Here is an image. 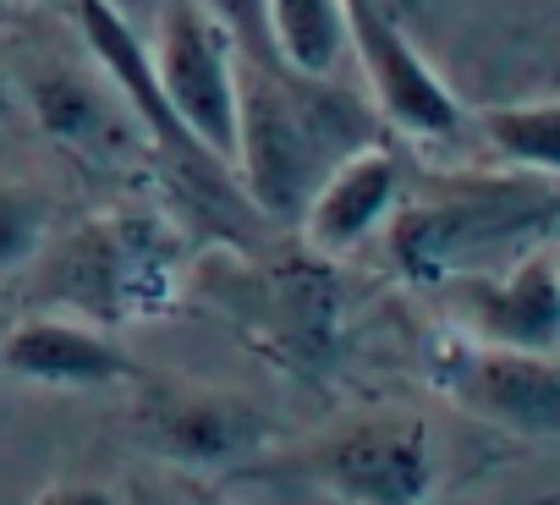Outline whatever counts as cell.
Masks as SVG:
<instances>
[{
	"mask_svg": "<svg viewBox=\"0 0 560 505\" xmlns=\"http://www.w3.org/2000/svg\"><path fill=\"white\" fill-rule=\"evenodd\" d=\"M39 247V209L18 192H0V270L23 265Z\"/></svg>",
	"mask_w": 560,
	"mask_h": 505,
	"instance_id": "14",
	"label": "cell"
},
{
	"mask_svg": "<svg viewBox=\"0 0 560 505\" xmlns=\"http://www.w3.org/2000/svg\"><path fill=\"white\" fill-rule=\"evenodd\" d=\"M105 7H116L132 28H143V23H154V12H160V0H105Z\"/></svg>",
	"mask_w": 560,
	"mask_h": 505,
	"instance_id": "17",
	"label": "cell"
},
{
	"mask_svg": "<svg viewBox=\"0 0 560 505\" xmlns=\"http://www.w3.org/2000/svg\"><path fill=\"white\" fill-rule=\"evenodd\" d=\"M456 308L489 347L555 352L560 347V265L555 252H527L505 275H462Z\"/></svg>",
	"mask_w": 560,
	"mask_h": 505,
	"instance_id": "7",
	"label": "cell"
},
{
	"mask_svg": "<svg viewBox=\"0 0 560 505\" xmlns=\"http://www.w3.org/2000/svg\"><path fill=\"white\" fill-rule=\"evenodd\" d=\"M478 132L489 149L522 171L560 176V99H533V105H494L478 116Z\"/></svg>",
	"mask_w": 560,
	"mask_h": 505,
	"instance_id": "12",
	"label": "cell"
},
{
	"mask_svg": "<svg viewBox=\"0 0 560 505\" xmlns=\"http://www.w3.org/2000/svg\"><path fill=\"white\" fill-rule=\"evenodd\" d=\"M138 505H209V500H198V494H154V489H143Z\"/></svg>",
	"mask_w": 560,
	"mask_h": 505,
	"instance_id": "18",
	"label": "cell"
},
{
	"mask_svg": "<svg viewBox=\"0 0 560 505\" xmlns=\"http://www.w3.org/2000/svg\"><path fill=\"white\" fill-rule=\"evenodd\" d=\"M555 265H560V252H555Z\"/></svg>",
	"mask_w": 560,
	"mask_h": 505,
	"instance_id": "20",
	"label": "cell"
},
{
	"mask_svg": "<svg viewBox=\"0 0 560 505\" xmlns=\"http://www.w3.org/2000/svg\"><path fill=\"white\" fill-rule=\"evenodd\" d=\"M401 192V165L390 149H352L347 160H336L325 171V181L314 187L303 220H308V242L325 252H347L358 247L396 203Z\"/></svg>",
	"mask_w": 560,
	"mask_h": 505,
	"instance_id": "9",
	"label": "cell"
},
{
	"mask_svg": "<svg viewBox=\"0 0 560 505\" xmlns=\"http://www.w3.org/2000/svg\"><path fill=\"white\" fill-rule=\"evenodd\" d=\"M154 23H160L154 72L176 121L209 160L236 165V56L225 28L198 0H160Z\"/></svg>",
	"mask_w": 560,
	"mask_h": 505,
	"instance_id": "2",
	"label": "cell"
},
{
	"mask_svg": "<svg viewBox=\"0 0 560 505\" xmlns=\"http://www.w3.org/2000/svg\"><path fill=\"white\" fill-rule=\"evenodd\" d=\"M314 483L347 505H423L434 489V445L418 418H363L308 456Z\"/></svg>",
	"mask_w": 560,
	"mask_h": 505,
	"instance_id": "3",
	"label": "cell"
},
{
	"mask_svg": "<svg viewBox=\"0 0 560 505\" xmlns=\"http://www.w3.org/2000/svg\"><path fill=\"white\" fill-rule=\"evenodd\" d=\"M138 428L182 467H225L264 439V418L242 396L203 385H154L138 407Z\"/></svg>",
	"mask_w": 560,
	"mask_h": 505,
	"instance_id": "6",
	"label": "cell"
},
{
	"mask_svg": "<svg viewBox=\"0 0 560 505\" xmlns=\"http://www.w3.org/2000/svg\"><path fill=\"white\" fill-rule=\"evenodd\" d=\"M269 45L280 67L325 83L347 56V7L341 0H264Z\"/></svg>",
	"mask_w": 560,
	"mask_h": 505,
	"instance_id": "11",
	"label": "cell"
},
{
	"mask_svg": "<svg viewBox=\"0 0 560 505\" xmlns=\"http://www.w3.org/2000/svg\"><path fill=\"white\" fill-rule=\"evenodd\" d=\"M0 116H7V83H0Z\"/></svg>",
	"mask_w": 560,
	"mask_h": 505,
	"instance_id": "19",
	"label": "cell"
},
{
	"mask_svg": "<svg viewBox=\"0 0 560 505\" xmlns=\"http://www.w3.org/2000/svg\"><path fill=\"white\" fill-rule=\"evenodd\" d=\"M198 7L225 28V39H231V45H242V50H247V61H258V67H280V56H275V45H269L264 0H198Z\"/></svg>",
	"mask_w": 560,
	"mask_h": 505,
	"instance_id": "13",
	"label": "cell"
},
{
	"mask_svg": "<svg viewBox=\"0 0 560 505\" xmlns=\"http://www.w3.org/2000/svg\"><path fill=\"white\" fill-rule=\"evenodd\" d=\"M39 505H121L110 489H100V483H56Z\"/></svg>",
	"mask_w": 560,
	"mask_h": 505,
	"instance_id": "16",
	"label": "cell"
},
{
	"mask_svg": "<svg viewBox=\"0 0 560 505\" xmlns=\"http://www.w3.org/2000/svg\"><path fill=\"white\" fill-rule=\"evenodd\" d=\"M445 390L511 434L560 439V363H549V352H456L445 363Z\"/></svg>",
	"mask_w": 560,
	"mask_h": 505,
	"instance_id": "5",
	"label": "cell"
},
{
	"mask_svg": "<svg viewBox=\"0 0 560 505\" xmlns=\"http://www.w3.org/2000/svg\"><path fill=\"white\" fill-rule=\"evenodd\" d=\"M34 99H39V110L56 132H83L94 121V105L72 78H45V89H34Z\"/></svg>",
	"mask_w": 560,
	"mask_h": 505,
	"instance_id": "15",
	"label": "cell"
},
{
	"mask_svg": "<svg viewBox=\"0 0 560 505\" xmlns=\"http://www.w3.org/2000/svg\"><path fill=\"white\" fill-rule=\"evenodd\" d=\"M0 368L18 379H34V385H61V390H100V385L138 379V368L121 347H110L105 336L67 325V319L18 325L0 341Z\"/></svg>",
	"mask_w": 560,
	"mask_h": 505,
	"instance_id": "8",
	"label": "cell"
},
{
	"mask_svg": "<svg viewBox=\"0 0 560 505\" xmlns=\"http://www.w3.org/2000/svg\"><path fill=\"white\" fill-rule=\"evenodd\" d=\"M341 7H347V50H358L385 121H396L412 138H456L462 105L440 83V72L418 56V45L396 28V17H385L374 0H341Z\"/></svg>",
	"mask_w": 560,
	"mask_h": 505,
	"instance_id": "4",
	"label": "cell"
},
{
	"mask_svg": "<svg viewBox=\"0 0 560 505\" xmlns=\"http://www.w3.org/2000/svg\"><path fill=\"white\" fill-rule=\"evenodd\" d=\"M78 23H83V39H89L94 61H100V67L116 78V89L132 99L138 121H143L165 149L192 154V160H203V165H220V160H209V154L187 138V127L176 121V110H171V99H165V89H160V72H154V50L143 45V34H138L116 7H105V0H78Z\"/></svg>",
	"mask_w": 560,
	"mask_h": 505,
	"instance_id": "10",
	"label": "cell"
},
{
	"mask_svg": "<svg viewBox=\"0 0 560 505\" xmlns=\"http://www.w3.org/2000/svg\"><path fill=\"white\" fill-rule=\"evenodd\" d=\"M280 72L287 67H258V61L236 67V171L247 176V192L269 214L298 220L325 171L347 160L341 127L352 105L347 110L330 105L319 116L314 105L287 94Z\"/></svg>",
	"mask_w": 560,
	"mask_h": 505,
	"instance_id": "1",
	"label": "cell"
}]
</instances>
